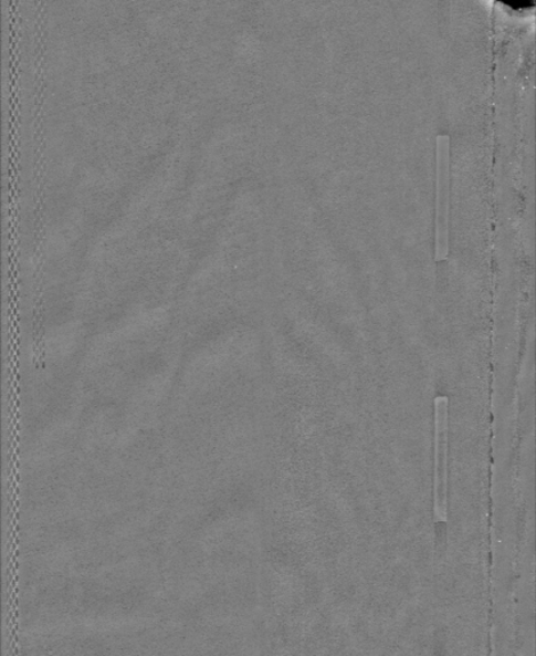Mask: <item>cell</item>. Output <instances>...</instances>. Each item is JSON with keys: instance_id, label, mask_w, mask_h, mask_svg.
<instances>
[{"instance_id": "cell-2", "label": "cell", "mask_w": 536, "mask_h": 656, "mask_svg": "<svg viewBox=\"0 0 536 656\" xmlns=\"http://www.w3.org/2000/svg\"><path fill=\"white\" fill-rule=\"evenodd\" d=\"M508 7L513 8V11H527L530 10V8L535 7L534 2H529V0H526V2H524V0H518V2H507L506 3Z\"/></svg>"}, {"instance_id": "cell-1", "label": "cell", "mask_w": 536, "mask_h": 656, "mask_svg": "<svg viewBox=\"0 0 536 656\" xmlns=\"http://www.w3.org/2000/svg\"><path fill=\"white\" fill-rule=\"evenodd\" d=\"M446 404L442 396L435 400V516L440 521L446 520Z\"/></svg>"}]
</instances>
